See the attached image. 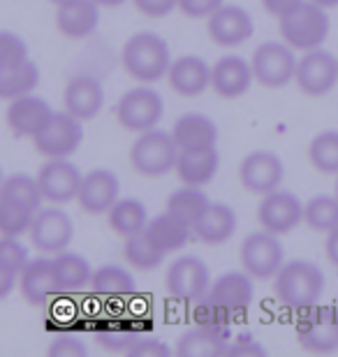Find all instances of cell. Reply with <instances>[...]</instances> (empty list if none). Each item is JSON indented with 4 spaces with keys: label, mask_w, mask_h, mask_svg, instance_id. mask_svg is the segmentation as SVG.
<instances>
[{
    "label": "cell",
    "mask_w": 338,
    "mask_h": 357,
    "mask_svg": "<svg viewBox=\"0 0 338 357\" xmlns=\"http://www.w3.org/2000/svg\"><path fill=\"white\" fill-rule=\"evenodd\" d=\"M121 59H123V68L128 70V75L144 84L160 82L162 77H167L171 63H174L167 40L148 31L132 35L123 45Z\"/></svg>",
    "instance_id": "obj_1"
},
{
    "label": "cell",
    "mask_w": 338,
    "mask_h": 357,
    "mask_svg": "<svg viewBox=\"0 0 338 357\" xmlns=\"http://www.w3.org/2000/svg\"><path fill=\"white\" fill-rule=\"evenodd\" d=\"M276 297L292 311H306L318 304L325 290V274L308 260L285 262L276 274Z\"/></svg>",
    "instance_id": "obj_2"
},
{
    "label": "cell",
    "mask_w": 338,
    "mask_h": 357,
    "mask_svg": "<svg viewBox=\"0 0 338 357\" xmlns=\"http://www.w3.org/2000/svg\"><path fill=\"white\" fill-rule=\"evenodd\" d=\"M280 35L292 49L299 52H311L318 49L329 35V14L318 3H301L297 10L280 17Z\"/></svg>",
    "instance_id": "obj_3"
},
{
    "label": "cell",
    "mask_w": 338,
    "mask_h": 357,
    "mask_svg": "<svg viewBox=\"0 0 338 357\" xmlns=\"http://www.w3.org/2000/svg\"><path fill=\"white\" fill-rule=\"evenodd\" d=\"M178 149L174 135L164 130H146L139 135L130 151V162L137 174L141 176H164L171 169H176Z\"/></svg>",
    "instance_id": "obj_4"
},
{
    "label": "cell",
    "mask_w": 338,
    "mask_h": 357,
    "mask_svg": "<svg viewBox=\"0 0 338 357\" xmlns=\"http://www.w3.org/2000/svg\"><path fill=\"white\" fill-rule=\"evenodd\" d=\"M297 341L308 353L329 355L338 351V309L315 304L311 309L299 311Z\"/></svg>",
    "instance_id": "obj_5"
},
{
    "label": "cell",
    "mask_w": 338,
    "mask_h": 357,
    "mask_svg": "<svg viewBox=\"0 0 338 357\" xmlns=\"http://www.w3.org/2000/svg\"><path fill=\"white\" fill-rule=\"evenodd\" d=\"M164 114V100L148 86L132 89L121 96L116 105L118 123L130 132H146L160 123Z\"/></svg>",
    "instance_id": "obj_6"
},
{
    "label": "cell",
    "mask_w": 338,
    "mask_h": 357,
    "mask_svg": "<svg viewBox=\"0 0 338 357\" xmlns=\"http://www.w3.org/2000/svg\"><path fill=\"white\" fill-rule=\"evenodd\" d=\"M253 73L255 79L267 89H280L297 77L299 61L294 59L292 47L283 42H262L253 54Z\"/></svg>",
    "instance_id": "obj_7"
},
{
    "label": "cell",
    "mask_w": 338,
    "mask_h": 357,
    "mask_svg": "<svg viewBox=\"0 0 338 357\" xmlns=\"http://www.w3.org/2000/svg\"><path fill=\"white\" fill-rule=\"evenodd\" d=\"M35 149L47 158H68L79 149L84 139L82 119L66 112H54L45 128L35 135Z\"/></svg>",
    "instance_id": "obj_8"
},
{
    "label": "cell",
    "mask_w": 338,
    "mask_h": 357,
    "mask_svg": "<svg viewBox=\"0 0 338 357\" xmlns=\"http://www.w3.org/2000/svg\"><path fill=\"white\" fill-rule=\"evenodd\" d=\"M167 290L181 302H202L211 290V271L197 255H181L167 269Z\"/></svg>",
    "instance_id": "obj_9"
},
{
    "label": "cell",
    "mask_w": 338,
    "mask_h": 357,
    "mask_svg": "<svg viewBox=\"0 0 338 357\" xmlns=\"http://www.w3.org/2000/svg\"><path fill=\"white\" fill-rule=\"evenodd\" d=\"M241 265L253 278H271L285 265V251L278 241V234L269 230L253 232L243 239L239 251Z\"/></svg>",
    "instance_id": "obj_10"
},
{
    "label": "cell",
    "mask_w": 338,
    "mask_h": 357,
    "mask_svg": "<svg viewBox=\"0 0 338 357\" xmlns=\"http://www.w3.org/2000/svg\"><path fill=\"white\" fill-rule=\"evenodd\" d=\"M297 86L306 96L322 98L329 91H334L338 84V56L325 52V49H311L299 59L297 66Z\"/></svg>",
    "instance_id": "obj_11"
},
{
    "label": "cell",
    "mask_w": 338,
    "mask_h": 357,
    "mask_svg": "<svg viewBox=\"0 0 338 357\" xmlns=\"http://www.w3.org/2000/svg\"><path fill=\"white\" fill-rule=\"evenodd\" d=\"M241 185L253 195H269L285 178V165L273 151H253L241 160Z\"/></svg>",
    "instance_id": "obj_12"
},
{
    "label": "cell",
    "mask_w": 338,
    "mask_h": 357,
    "mask_svg": "<svg viewBox=\"0 0 338 357\" xmlns=\"http://www.w3.org/2000/svg\"><path fill=\"white\" fill-rule=\"evenodd\" d=\"M304 206L301 199L290 190H273L264 195L257 209V220H260L262 230H269L273 234H287L304 220Z\"/></svg>",
    "instance_id": "obj_13"
},
{
    "label": "cell",
    "mask_w": 338,
    "mask_h": 357,
    "mask_svg": "<svg viewBox=\"0 0 338 357\" xmlns=\"http://www.w3.org/2000/svg\"><path fill=\"white\" fill-rule=\"evenodd\" d=\"M75 239V223L59 206L35 213L31 225V241L45 253H63Z\"/></svg>",
    "instance_id": "obj_14"
},
{
    "label": "cell",
    "mask_w": 338,
    "mask_h": 357,
    "mask_svg": "<svg viewBox=\"0 0 338 357\" xmlns=\"http://www.w3.org/2000/svg\"><path fill=\"white\" fill-rule=\"evenodd\" d=\"M40 188L45 199L54 204H66L72 202L75 197H79L82 190L84 174L75 162H70L68 158H52L45 162L38 174Z\"/></svg>",
    "instance_id": "obj_15"
},
{
    "label": "cell",
    "mask_w": 338,
    "mask_h": 357,
    "mask_svg": "<svg viewBox=\"0 0 338 357\" xmlns=\"http://www.w3.org/2000/svg\"><path fill=\"white\" fill-rule=\"evenodd\" d=\"M255 33L253 17L239 5H222L208 17V35L220 47H239Z\"/></svg>",
    "instance_id": "obj_16"
},
{
    "label": "cell",
    "mask_w": 338,
    "mask_h": 357,
    "mask_svg": "<svg viewBox=\"0 0 338 357\" xmlns=\"http://www.w3.org/2000/svg\"><path fill=\"white\" fill-rule=\"evenodd\" d=\"M19 285H21V295L33 306H45L52 302L59 292H63L54 260H49V258H38V260L28 262L26 269L21 271V276H19Z\"/></svg>",
    "instance_id": "obj_17"
},
{
    "label": "cell",
    "mask_w": 338,
    "mask_h": 357,
    "mask_svg": "<svg viewBox=\"0 0 338 357\" xmlns=\"http://www.w3.org/2000/svg\"><path fill=\"white\" fill-rule=\"evenodd\" d=\"M255 288H253V276L248 271H227V274L218 276L211 283L206 299H211L213 304L222 306L225 311L241 313L253 304Z\"/></svg>",
    "instance_id": "obj_18"
},
{
    "label": "cell",
    "mask_w": 338,
    "mask_h": 357,
    "mask_svg": "<svg viewBox=\"0 0 338 357\" xmlns=\"http://www.w3.org/2000/svg\"><path fill=\"white\" fill-rule=\"evenodd\" d=\"M63 100H66V109L72 114V116H77L82 121H91L102 112L105 89L95 77L77 75L68 82Z\"/></svg>",
    "instance_id": "obj_19"
},
{
    "label": "cell",
    "mask_w": 338,
    "mask_h": 357,
    "mask_svg": "<svg viewBox=\"0 0 338 357\" xmlns=\"http://www.w3.org/2000/svg\"><path fill=\"white\" fill-rule=\"evenodd\" d=\"M255 79L253 66L246 63L241 56H222V59L211 68V86L220 98L234 100L241 98L250 89Z\"/></svg>",
    "instance_id": "obj_20"
},
{
    "label": "cell",
    "mask_w": 338,
    "mask_h": 357,
    "mask_svg": "<svg viewBox=\"0 0 338 357\" xmlns=\"http://www.w3.org/2000/svg\"><path fill=\"white\" fill-rule=\"evenodd\" d=\"M118 176L112 169L98 167L84 176L82 190H79V204L86 213H105L109 211L118 199Z\"/></svg>",
    "instance_id": "obj_21"
},
{
    "label": "cell",
    "mask_w": 338,
    "mask_h": 357,
    "mask_svg": "<svg viewBox=\"0 0 338 357\" xmlns=\"http://www.w3.org/2000/svg\"><path fill=\"white\" fill-rule=\"evenodd\" d=\"M54 109L49 107L47 100L40 96H21L14 98L12 105L7 107V123L19 137H35L49 119H52Z\"/></svg>",
    "instance_id": "obj_22"
},
{
    "label": "cell",
    "mask_w": 338,
    "mask_h": 357,
    "mask_svg": "<svg viewBox=\"0 0 338 357\" xmlns=\"http://www.w3.org/2000/svg\"><path fill=\"white\" fill-rule=\"evenodd\" d=\"M169 86L183 98H197L211 86V68L199 56H181L167 73Z\"/></svg>",
    "instance_id": "obj_23"
},
{
    "label": "cell",
    "mask_w": 338,
    "mask_h": 357,
    "mask_svg": "<svg viewBox=\"0 0 338 357\" xmlns=\"http://www.w3.org/2000/svg\"><path fill=\"white\" fill-rule=\"evenodd\" d=\"M100 24V5L95 0H70L56 10V26L70 40H84Z\"/></svg>",
    "instance_id": "obj_24"
},
{
    "label": "cell",
    "mask_w": 338,
    "mask_h": 357,
    "mask_svg": "<svg viewBox=\"0 0 338 357\" xmlns=\"http://www.w3.org/2000/svg\"><path fill=\"white\" fill-rule=\"evenodd\" d=\"M192 232L208 246H218L236 232V213L225 202H208L206 209L192 223Z\"/></svg>",
    "instance_id": "obj_25"
},
{
    "label": "cell",
    "mask_w": 338,
    "mask_h": 357,
    "mask_svg": "<svg viewBox=\"0 0 338 357\" xmlns=\"http://www.w3.org/2000/svg\"><path fill=\"white\" fill-rule=\"evenodd\" d=\"M220 167V153L215 146L206 149H185L178 153L176 174L185 185H206L218 174Z\"/></svg>",
    "instance_id": "obj_26"
},
{
    "label": "cell",
    "mask_w": 338,
    "mask_h": 357,
    "mask_svg": "<svg viewBox=\"0 0 338 357\" xmlns=\"http://www.w3.org/2000/svg\"><path fill=\"white\" fill-rule=\"evenodd\" d=\"M171 135H174L181 151H185V149H206L215 146V142H218V126L204 114L190 112L176 121Z\"/></svg>",
    "instance_id": "obj_27"
},
{
    "label": "cell",
    "mask_w": 338,
    "mask_h": 357,
    "mask_svg": "<svg viewBox=\"0 0 338 357\" xmlns=\"http://www.w3.org/2000/svg\"><path fill=\"white\" fill-rule=\"evenodd\" d=\"M146 232L164 253H174L188 244V239L192 234V225L185 223V220H181L178 216H174V213L164 211L151 220Z\"/></svg>",
    "instance_id": "obj_28"
},
{
    "label": "cell",
    "mask_w": 338,
    "mask_h": 357,
    "mask_svg": "<svg viewBox=\"0 0 338 357\" xmlns=\"http://www.w3.org/2000/svg\"><path fill=\"white\" fill-rule=\"evenodd\" d=\"M91 290H93V295H98V297L121 299V297H132L137 292V283H135V276L128 269L118 265H105L98 271H93Z\"/></svg>",
    "instance_id": "obj_29"
},
{
    "label": "cell",
    "mask_w": 338,
    "mask_h": 357,
    "mask_svg": "<svg viewBox=\"0 0 338 357\" xmlns=\"http://www.w3.org/2000/svg\"><path fill=\"white\" fill-rule=\"evenodd\" d=\"M109 225L123 237H132L148 227V211L146 204L137 197H121L114 202L109 211Z\"/></svg>",
    "instance_id": "obj_30"
},
{
    "label": "cell",
    "mask_w": 338,
    "mask_h": 357,
    "mask_svg": "<svg viewBox=\"0 0 338 357\" xmlns=\"http://www.w3.org/2000/svg\"><path fill=\"white\" fill-rule=\"evenodd\" d=\"M229 341L218 337L215 332L206 330V327L195 325L192 330L183 332L176 344V355L181 357H220L227 355Z\"/></svg>",
    "instance_id": "obj_31"
},
{
    "label": "cell",
    "mask_w": 338,
    "mask_h": 357,
    "mask_svg": "<svg viewBox=\"0 0 338 357\" xmlns=\"http://www.w3.org/2000/svg\"><path fill=\"white\" fill-rule=\"evenodd\" d=\"M42 199H45V195H42L40 181L26 174L7 176L3 188H0V202L21 206V209H28L33 213H38Z\"/></svg>",
    "instance_id": "obj_32"
},
{
    "label": "cell",
    "mask_w": 338,
    "mask_h": 357,
    "mask_svg": "<svg viewBox=\"0 0 338 357\" xmlns=\"http://www.w3.org/2000/svg\"><path fill=\"white\" fill-rule=\"evenodd\" d=\"M54 267H56V274H59L63 292H77V290H82L84 285H91L93 269H91V262L86 260L84 255L63 251L61 255L54 258Z\"/></svg>",
    "instance_id": "obj_33"
},
{
    "label": "cell",
    "mask_w": 338,
    "mask_h": 357,
    "mask_svg": "<svg viewBox=\"0 0 338 357\" xmlns=\"http://www.w3.org/2000/svg\"><path fill=\"white\" fill-rule=\"evenodd\" d=\"M139 337H141L139 327H137L132 320H123V318L105 320L95 330L98 344L102 346L105 351H114V353H128Z\"/></svg>",
    "instance_id": "obj_34"
},
{
    "label": "cell",
    "mask_w": 338,
    "mask_h": 357,
    "mask_svg": "<svg viewBox=\"0 0 338 357\" xmlns=\"http://www.w3.org/2000/svg\"><path fill=\"white\" fill-rule=\"evenodd\" d=\"M123 255L132 267L141 269V271H153L162 265V260L167 253H164L162 248L148 237V232L144 230L139 234H132V237H125Z\"/></svg>",
    "instance_id": "obj_35"
},
{
    "label": "cell",
    "mask_w": 338,
    "mask_h": 357,
    "mask_svg": "<svg viewBox=\"0 0 338 357\" xmlns=\"http://www.w3.org/2000/svg\"><path fill=\"white\" fill-rule=\"evenodd\" d=\"M40 84V68L28 59L12 70H0V96L7 100L28 96Z\"/></svg>",
    "instance_id": "obj_36"
},
{
    "label": "cell",
    "mask_w": 338,
    "mask_h": 357,
    "mask_svg": "<svg viewBox=\"0 0 338 357\" xmlns=\"http://www.w3.org/2000/svg\"><path fill=\"white\" fill-rule=\"evenodd\" d=\"M206 206H208V197L204 195V190H199V185L178 188L171 192L167 199V211L190 225L199 218V213H202Z\"/></svg>",
    "instance_id": "obj_37"
},
{
    "label": "cell",
    "mask_w": 338,
    "mask_h": 357,
    "mask_svg": "<svg viewBox=\"0 0 338 357\" xmlns=\"http://www.w3.org/2000/svg\"><path fill=\"white\" fill-rule=\"evenodd\" d=\"M308 160L322 174H338V130L315 135L308 146Z\"/></svg>",
    "instance_id": "obj_38"
},
{
    "label": "cell",
    "mask_w": 338,
    "mask_h": 357,
    "mask_svg": "<svg viewBox=\"0 0 338 357\" xmlns=\"http://www.w3.org/2000/svg\"><path fill=\"white\" fill-rule=\"evenodd\" d=\"M304 220L318 232L338 227V195H315L304 206Z\"/></svg>",
    "instance_id": "obj_39"
},
{
    "label": "cell",
    "mask_w": 338,
    "mask_h": 357,
    "mask_svg": "<svg viewBox=\"0 0 338 357\" xmlns=\"http://www.w3.org/2000/svg\"><path fill=\"white\" fill-rule=\"evenodd\" d=\"M232 313L225 311L222 306L213 304L211 299H204V302L197 304L195 313H192V318H195V325L199 327H206V330L215 332L218 337L232 341Z\"/></svg>",
    "instance_id": "obj_40"
},
{
    "label": "cell",
    "mask_w": 338,
    "mask_h": 357,
    "mask_svg": "<svg viewBox=\"0 0 338 357\" xmlns=\"http://www.w3.org/2000/svg\"><path fill=\"white\" fill-rule=\"evenodd\" d=\"M33 220V211L0 202V230H3V237H21L24 232H31Z\"/></svg>",
    "instance_id": "obj_41"
},
{
    "label": "cell",
    "mask_w": 338,
    "mask_h": 357,
    "mask_svg": "<svg viewBox=\"0 0 338 357\" xmlns=\"http://www.w3.org/2000/svg\"><path fill=\"white\" fill-rule=\"evenodd\" d=\"M28 61V47L17 33H0V70H12Z\"/></svg>",
    "instance_id": "obj_42"
},
{
    "label": "cell",
    "mask_w": 338,
    "mask_h": 357,
    "mask_svg": "<svg viewBox=\"0 0 338 357\" xmlns=\"http://www.w3.org/2000/svg\"><path fill=\"white\" fill-rule=\"evenodd\" d=\"M28 262H31V258H28L26 246L21 244L19 237H3V241H0V267L17 271L21 276Z\"/></svg>",
    "instance_id": "obj_43"
},
{
    "label": "cell",
    "mask_w": 338,
    "mask_h": 357,
    "mask_svg": "<svg viewBox=\"0 0 338 357\" xmlns=\"http://www.w3.org/2000/svg\"><path fill=\"white\" fill-rule=\"evenodd\" d=\"M47 353L52 357H86L89 355V346H86L79 337L61 334V337H56L52 344H49Z\"/></svg>",
    "instance_id": "obj_44"
},
{
    "label": "cell",
    "mask_w": 338,
    "mask_h": 357,
    "mask_svg": "<svg viewBox=\"0 0 338 357\" xmlns=\"http://www.w3.org/2000/svg\"><path fill=\"white\" fill-rule=\"evenodd\" d=\"M128 355H130V357H169L171 351H169V346L164 344V341H160V339L139 337L130 346Z\"/></svg>",
    "instance_id": "obj_45"
},
{
    "label": "cell",
    "mask_w": 338,
    "mask_h": 357,
    "mask_svg": "<svg viewBox=\"0 0 338 357\" xmlns=\"http://www.w3.org/2000/svg\"><path fill=\"white\" fill-rule=\"evenodd\" d=\"M222 5L225 0H178V10L190 19H208Z\"/></svg>",
    "instance_id": "obj_46"
},
{
    "label": "cell",
    "mask_w": 338,
    "mask_h": 357,
    "mask_svg": "<svg viewBox=\"0 0 338 357\" xmlns=\"http://www.w3.org/2000/svg\"><path fill=\"white\" fill-rule=\"evenodd\" d=\"M227 355L229 357H267V348H264L260 341H255L253 337H243V339H236V341H229L227 346Z\"/></svg>",
    "instance_id": "obj_47"
},
{
    "label": "cell",
    "mask_w": 338,
    "mask_h": 357,
    "mask_svg": "<svg viewBox=\"0 0 338 357\" xmlns=\"http://www.w3.org/2000/svg\"><path fill=\"white\" fill-rule=\"evenodd\" d=\"M135 7L146 17L160 19L167 17L174 7H178V0H135Z\"/></svg>",
    "instance_id": "obj_48"
},
{
    "label": "cell",
    "mask_w": 338,
    "mask_h": 357,
    "mask_svg": "<svg viewBox=\"0 0 338 357\" xmlns=\"http://www.w3.org/2000/svg\"><path fill=\"white\" fill-rule=\"evenodd\" d=\"M301 3H304V0H262L264 10H267L269 14H273V17H278V19L294 12Z\"/></svg>",
    "instance_id": "obj_49"
},
{
    "label": "cell",
    "mask_w": 338,
    "mask_h": 357,
    "mask_svg": "<svg viewBox=\"0 0 338 357\" xmlns=\"http://www.w3.org/2000/svg\"><path fill=\"white\" fill-rule=\"evenodd\" d=\"M17 278H19L17 271L7 269V267H0V299H5L14 290V285H17Z\"/></svg>",
    "instance_id": "obj_50"
},
{
    "label": "cell",
    "mask_w": 338,
    "mask_h": 357,
    "mask_svg": "<svg viewBox=\"0 0 338 357\" xmlns=\"http://www.w3.org/2000/svg\"><path fill=\"white\" fill-rule=\"evenodd\" d=\"M327 258L338 267V227H334L327 237Z\"/></svg>",
    "instance_id": "obj_51"
},
{
    "label": "cell",
    "mask_w": 338,
    "mask_h": 357,
    "mask_svg": "<svg viewBox=\"0 0 338 357\" xmlns=\"http://www.w3.org/2000/svg\"><path fill=\"white\" fill-rule=\"evenodd\" d=\"M95 3L100 7H121L123 3H128V0H95Z\"/></svg>",
    "instance_id": "obj_52"
},
{
    "label": "cell",
    "mask_w": 338,
    "mask_h": 357,
    "mask_svg": "<svg viewBox=\"0 0 338 357\" xmlns=\"http://www.w3.org/2000/svg\"><path fill=\"white\" fill-rule=\"evenodd\" d=\"M313 3L322 5L325 10H332V7H338V0H313Z\"/></svg>",
    "instance_id": "obj_53"
},
{
    "label": "cell",
    "mask_w": 338,
    "mask_h": 357,
    "mask_svg": "<svg viewBox=\"0 0 338 357\" xmlns=\"http://www.w3.org/2000/svg\"><path fill=\"white\" fill-rule=\"evenodd\" d=\"M54 5H63V3H70V0H52Z\"/></svg>",
    "instance_id": "obj_54"
},
{
    "label": "cell",
    "mask_w": 338,
    "mask_h": 357,
    "mask_svg": "<svg viewBox=\"0 0 338 357\" xmlns=\"http://www.w3.org/2000/svg\"><path fill=\"white\" fill-rule=\"evenodd\" d=\"M336 195H338V178H336Z\"/></svg>",
    "instance_id": "obj_55"
}]
</instances>
